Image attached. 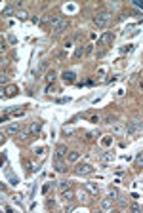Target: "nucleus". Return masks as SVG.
I'll return each mask as SVG.
<instances>
[{
	"label": "nucleus",
	"mask_w": 143,
	"mask_h": 213,
	"mask_svg": "<svg viewBox=\"0 0 143 213\" xmlns=\"http://www.w3.org/2000/svg\"><path fill=\"white\" fill-rule=\"evenodd\" d=\"M120 194H118V190L116 188H111V192H109V198H113V200H116Z\"/></svg>",
	"instance_id": "nucleus-24"
},
{
	"label": "nucleus",
	"mask_w": 143,
	"mask_h": 213,
	"mask_svg": "<svg viewBox=\"0 0 143 213\" xmlns=\"http://www.w3.org/2000/svg\"><path fill=\"white\" fill-rule=\"evenodd\" d=\"M67 27H69V23H67V19H63V21H61V23H57L56 27H53V29H52V32H53V35H61V32H63V31H67Z\"/></svg>",
	"instance_id": "nucleus-6"
},
{
	"label": "nucleus",
	"mask_w": 143,
	"mask_h": 213,
	"mask_svg": "<svg viewBox=\"0 0 143 213\" xmlns=\"http://www.w3.org/2000/svg\"><path fill=\"white\" fill-rule=\"evenodd\" d=\"M46 67H48V63H46V61H42V63H40V67H38V69L35 71V76H40L44 71H46Z\"/></svg>",
	"instance_id": "nucleus-17"
},
{
	"label": "nucleus",
	"mask_w": 143,
	"mask_h": 213,
	"mask_svg": "<svg viewBox=\"0 0 143 213\" xmlns=\"http://www.w3.org/2000/svg\"><path fill=\"white\" fill-rule=\"evenodd\" d=\"M12 14H14V8H12V6H6V8L2 10V15H4V17H10Z\"/></svg>",
	"instance_id": "nucleus-20"
},
{
	"label": "nucleus",
	"mask_w": 143,
	"mask_h": 213,
	"mask_svg": "<svg viewBox=\"0 0 143 213\" xmlns=\"http://www.w3.org/2000/svg\"><path fill=\"white\" fill-rule=\"evenodd\" d=\"M14 202H15V204H21V202H23V196H19V194H14Z\"/></svg>",
	"instance_id": "nucleus-30"
},
{
	"label": "nucleus",
	"mask_w": 143,
	"mask_h": 213,
	"mask_svg": "<svg viewBox=\"0 0 143 213\" xmlns=\"http://www.w3.org/2000/svg\"><path fill=\"white\" fill-rule=\"evenodd\" d=\"M115 122H116L115 116H107V118H105V124H115Z\"/></svg>",
	"instance_id": "nucleus-29"
},
{
	"label": "nucleus",
	"mask_w": 143,
	"mask_h": 213,
	"mask_svg": "<svg viewBox=\"0 0 143 213\" xmlns=\"http://www.w3.org/2000/svg\"><path fill=\"white\" fill-rule=\"evenodd\" d=\"M111 207H113V198H105V200L101 202V209L107 211V209H111Z\"/></svg>",
	"instance_id": "nucleus-15"
},
{
	"label": "nucleus",
	"mask_w": 143,
	"mask_h": 213,
	"mask_svg": "<svg viewBox=\"0 0 143 213\" xmlns=\"http://www.w3.org/2000/svg\"><path fill=\"white\" fill-rule=\"evenodd\" d=\"M74 173L76 175H92L94 173V166H90V164H80V166H76V170H74Z\"/></svg>",
	"instance_id": "nucleus-3"
},
{
	"label": "nucleus",
	"mask_w": 143,
	"mask_h": 213,
	"mask_svg": "<svg viewBox=\"0 0 143 213\" xmlns=\"http://www.w3.org/2000/svg\"><path fill=\"white\" fill-rule=\"evenodd\" d=\"M132 211H134V213H137V211H141V206L139 204H132V207H130Z\"/></svg>",
	"instance_id": "nucleus-28"
},
{
	"label": "nucleus",
	"mask_w": 143,
	"mask_h": 213,
	"mask_svg": "<svg viewBox=\"0 0 143 213\" xmlns=\"http://www.w3.org/2000/svg\"><path fill=\"white\" fill-rule=\"evenodd\" d=\"M143 129V122L134 118V120H130L128 124H126V133H139Z\"/></svg>",
	"instance_id": "nucleus-2"
},
{
	"label": "nucleus",
	"mask_w": 143,
	"mask_h": 213,
	"mask_svg": "<svg viewBox=\"0 0 143 213\" xmlns=\"http://www.w3.org/2000/svg\"><path fill=\"white\" fill-rule=\"evenodd\" d=\"M56 78H57L56 71H48V72H46V82H48V84H53V82H56Z\"/></svg>",
	"instance_id": "nucleus-13"
},
{
	"label": "nucleus",
	"mask_w": 143,
	"mask_h": 213,
	"mask_svg": "<svg viewBox=\"0 0 143 213\" xmlns=\"http://www.w3.org/2000/svg\"><path fill=\"white\" fill-rule=\"evenodd\" d=\"M17 86H8V88H4L2 89V97H15L17 95Z\"/></svg>",
	"instance_id": "nucleus-5"
},
{
	"label": "nucleus",
	"mask_w": 143,
	"mask_h": 213,
	"mask_svg": "<svg viewBox=\"0 0 143 213\" xmlns=\"http://www.w3.org/2000/svg\"><path fill=\"white\" fill-rule=\"evenodd\" d=\"M115 40V35L113 32H105V35L101 36V40H99V46H107V44H111Z\"/></svg>",
	"instance_id": "nucleus-7"
},
{
	"label": "nucleus",
	"mask_w": 143,
	"mask_h": 213,
	"mask_svg": "<svg viewBox=\"0 0 143 213\" xmlns=\"http://www.w3.org/2000/svg\"><path fill=\"white\" fill-rule=\"evenodd\" d=\"M15 17H17L19 21H25V19H27V12H23V10H21V12L15 14Z\"/></svg>",
	"instance_id": "nucleus-23"
},
{
	"label": "nucleus",
	"mask_w": 143,
	"mask_h": 213,
	"mask_svg": "<svg viewBox=\"0 0 143 213\" xmlns=\"http://www.w3.org/2000/svg\"><path fill=\"white\" fill-rule=\"evenodd\" d=\"M48 190H50V183H48V185H44V188H42V192H44V194H46V192H48Z\"/></svg>",
	"instance_id": "nucleus-33"
},
{
	"label": "nucleus",
	"mask_w": 143,
	"mask_h": 213,
	"mask_svg": "<svg viewBox=\"0 0 143 213\" xmlns=\"http://www.w3.org/2000/svg\"><path fill=\"white\" fill-rule=\"evenodd\" d=\"M65 154H67V145H57V149H56V160H61Z\"/></svg>",
	"instance_id": "nucleus-9"
},
{
	"label": "nucleus",
	"mask_w": 143,
	"mask_h": 213,
	"mask_svg": "<svg viewBox=\"0 0 143 213\" xmlns=\"http://www.w3.org/2000/svg\"><path fill=\"white\" fill-rule=\"evenodd\" d=\"M116 200H118V206H120V207H126V198H124V196H118Z\"/></svg>",
	"instance_id": "nucleus-26"
},
{
	"label": "nucleus",
	"mask_w": 143,
	"mask_h": 213,
	"mask_svg": "<svg viewBox=\"0 0 143 213\" xmlns=\"http://www.w3.org/2000/svg\"><path fill=\"white\" fill-rule=\"evenodd\" d=\"M136 167H143V150L136 156Z\"/></svg>",
	"instance_id": "nucleus-18"
},
{
	"label": "nucleus",
	"mask_w": 143,
	"mask_h": 213,
	"mask_svg": "<svg viewBox=\"0 0 143 213\" xmlns=\"http://www.w3.org/2000/svg\"><path fill=\"white\" fill-rule=\"evenodd\" d=\"M141 116H143V110H141Z\"/></svg>",
	"instance_id": "nucleus-36"
},
{
	"label": "nucleus",
	"mask_w": 143,
	"mask_h": 213,
	"mask_svg": "<svg viewBox=\"0 0 143 213\" xmlns=\"http://www.w3.org/2000/svg\"><path fill=\"white\" fill-rule=\"evenodd\" d=\"M29 135H32V133H31V128H25L23 131H19L17 139H19V141H25V139H29Z\"/></svg>",
	"instance_id": "nucleus-12"
},
{
	"label": "nucleus",
	"mask_w": 143,
	"mask_h": 213,
	"mask_svg": "<svg viewBox=\"0 0 143 213\" xmlns=\"http://www.w3.org/2000/svg\"><path fill=\"white\" fill-rule=\"evenodd\" d=\"M56 170L57 171H65V170H67V166H65V162H61V160H56Z\"/></svg>",
	"instance_id": "nucleus-19"
},
{
	"label": "nucleus",
	"mask_w": 143,
	"mask_h": 213,
	"mask_svg": "<svg viewBox=\"0 0 143 213\" xmlns=\"http://www.w3.org/2000/svg\"><path fill=\"white\" fill-rule=\"evenodd\" d=\"M78 158H80V152H76V150H73V152H69V156H67V160L73 164V162H78Z\"/></svg>",
	"instance_id": "nucleus-14"
},
{
	"label": "nucleus",
	"mask_w": 143,
	"mask_h": 213,
	"mask_svg": "<svg viewBox=\"0 0 143 213\" xmlns=\"http://www.w3.org/2000/svg\"><path fill=\"white\" fill-rule=\"evenodd\" d=\"M61 198L65 200V202H71L73 198H74V192L71 188H65V190H61Z\"/></svg>",
	"instance_id": "nucleus-10"
},
{
	"label": "nucleus",
	"mask_w": 143,
	"mask_h": 213,
	"mask_svg": "<svg viewBox=\"0 0 143 213\" xmlns=\"http://www.w3.org/2000/svg\"><path fill=\"white\" fill-rule=\"evenodd\" d=\"M136 6H139V8H143V2H134Z\"/></svg>",
	"instance_id": "nucleus-35"
},
{
	"label": "nucleus",
	"mask_w": 143,
	"mask_h": 213,
	"mask_svg": "<svg viewBox=\"0 0 143 213\" xmlns=\"http://www.w3.org/2000/svg\"><path fill=\"white\" fill-rule=\"evenodd\" d=\"M40 128H42V122L35 120V122L31 124V133H32V135H38V133H40Z\"/></svg>",
	"instance_id": "nucleus-11"
},
{
	"label": "nucleus",
	"mask_w": 143,
	"mask_h": 213,
	"mask_svg": "<svg viewBox=\"0 0 143 213\" xmlns=\"http://www.w3.org/2000/svg\"><path fill=\"white\" fill-rule=\"evenodd\" d=\"M61 78H63L65 84H74V82H76V74H74L73 71H65V72L61 74Z\"/></svg>",
	"instance_id": "nucleus-4"
},
{
	"label": "nucleus",
	"mask_w": 143,
	"mask_h": 213,
	"mask_svg": "<svg viewBox=\"0 0 143 213\" xmlns=\"http://www.w3.org/2000/svg\"><path fill=\"white\" fill-rule=\"evenodd\" d=\"M92 50H94V48H92V44H88V46H86V53H92Z\"/></svg>",
	"instance_id": "nucleus-34"
},
{
	"label": "nucleus",
	"mask_w": 143,
	"mask_h": 213,
	"mask_svg": "<svg viewBox=\"0 0 143 213\" xmlns=\"http://www.w3.org/2000/svg\"><path fill=\"white\" fill-rule=\"evenodd\" d=\"M0 80H2V84H6V82H8V76H6V72H2V78H0Z\"/></svg>",
	"instance_id": "nucleus-32"
},
{
	"label": "nucleus",
	"mask_w": 143,
	"mask_h": 213,
	"mask_svg": "<svg viewBox=\"0 0 143 213\" xmlns=\"http://www.w3.org/2000/svg\"><path fill=\"white\" fill-rule=\"evenodd\" d=\"M113 158H115V154H113V152H107V154H103V156H101V160H103L105 164H107V162H111Z\"/></svg>",
	"instance_id": "nucleus-21"
},
{
	"label": "nucleus",
	"mask_w": 143,
	"mask_h": 213,
	"mask_svg": "<svg viewBox=\"0 0 143 213\" xmlns=\"http://www.w3.org/2000/svg\"><path fill=\"white\" fill-rule=\"evenodd\" d=\"M19 129H21V124H19V122H14V124H10L6 128V133H8V135H15Z\"/></svg>",
	"instance_id": "nucleus-8"
},
{
	"label": "nucleus",
	"mask_w": 143,
	"mask_h": 213,
	"mask_svg": "<svg viewBox=\"0 0 143 213\" xmlns=\"http://www.w3.org/2000/svg\"><path fill=\"white\" fill-rule=\"evenodd\" d=\"M84 53H86V48L82 46V44H80V46H76V51H74V59H78L80 55H84Z\"/></svg>",
	"instance_id": "nucleus-16"
},
{
	"label": "nucleus",
	"mask_w": 143,
	"mask_h": 213,
	"mask_svg": "<svg viewBox=\"0 0 143 213\" xmlns=\"http://www.w3.org/2000/svg\"><path fill=\"white\" fill-rule=\"evenodd\" d=\"M59 188H61V190L71 188V183H69V181H59Z\"/></svg>",
	"instance_id": "nucleus-25"
},
{
	"label": "nucleus",
	"mask_w": 143,
	"mask_h": 213,
	"mask_svg": "<svg viewBox=\"0 0 143 213\" xmlns=\"http://www.w3.org/2000/svg\"><path fill=\"white\" fill-rule=\"evenodd\" d=\"M78 196H80V200L84 202V204H88V202H90V198H88V194H86V192H78Z\"/></svg>",
	"instance_id": "nucleus-27"
},
{
	"label": "nucleus",
	"mask_w": 143,
	"mask_h": 213,
	"mask_svg": "<svg viewBox=\"0 0 143 213\" xmlns=\"http://www.w3.org/2000/svg\"><path fill=\"white\" fill-rule=\"evenodd\" d=\"M53 207H56V204H53L52 200H48V202H46V209H53Z\"/></svg>",
	"instance_id": "nucleus-31"
},
{
	"label": "nucleus",
	"mask_w": 143,
	"mask_h": 213,
	"mask_svg": "<svg viewBox=\"0 0 143 213\" xmlns=\"http://www.w3.org/2000/svg\"><path fill=\"white\" fill-rule=\"evenodd\" d=\"M61 21H63V15H53V17H52V25L56 27L57 23H61Z\"/></svg>",
	"instance_id": "nucleus-22"
},
{
	"label": "nucleus",
	"mask_w": 143,
	"mask_h": 213,
	"mask_svg": "<svg viewBox=\"0 0 143 213\" xmlns=\"http://www.w3.org/2000/svg\"><path fill=\"white\" fill-rule=\"evenodd\" d=\"M111 17H113L111 12H97L95 17H94V23L99 29H103V27H107L109 23H111Z\"/></svg>",
	"instance_id": "nucleus-1"
}]
</instances>
